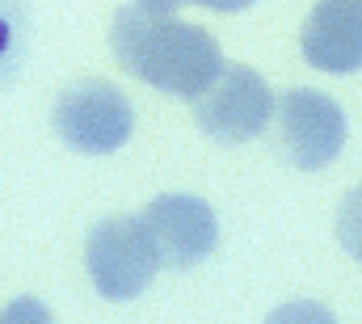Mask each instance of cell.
Returning <instances> with one entry per match:
<instances>
[{
    "label": "cell",
    "instance_id": "7a4b0ae2",
    "mask_svg": "<svg viewBox=\"0 0 362 324\" xmlns=\"http://www.w3.org/2000/svg\"><path fill=\"white\" fill-rule=\"evenodd\" d=\"M85 265L101 299L110 303L139 299L160 270V253L152 244L144 215H110L93 224L85 241Z\"/></svg>",
    "mask_w": 362,
    "mask_h": 324
},
{
    "label": "cell",
    "instance_id": "8992f818",
    "mask_svg": "<svg viewBox=\"0 0 362 324\" xmlns=\"http://www.w3.org/2000/svg\"><path fill=\"white\" fill-rule=\"evenodd\" d=\"M144 224H148L152 244L160 253V265H173V270L198 265L219 244L215 211L194 194H160L156 202H148Z\"/></svg>",
    "mask_w": 362,
    "mask_h": 324
},
{
    "label": "cell",
    "instance_id": "277c9868",
    "mask_svg": "<svg viewBox=\"0 0 362 324\" xmlns=\"http://www.w3.org/2000/svg\"><path fill=\"white\" fill-rule=\"evenodd\" d=\"M274 118V93L253 68L228 64L194 97V122L215 144H249Z\"/></svg>",
    "mask_w": 362,
    "mask_h": 324
},
{
    "label": "cell",
    "instance_id": "30bf717a",
    "mask_svg": "<svg viewBox=\"0 0 362 324\" xmlns=\"http://www.w3.org/2000/svg\"><path fill=\"white\" fill-rule=\"evenodd\" d=\"M165 4H198V8H215V13H240V8H249V4H257V0H165Z\"/></svg>",
    "mask_w": 362,
    "mask_h": 324
},
{
    "label": "cell",
    "instance_id": "3957f363",
    "mask_svg": "<svg viewBox=\"0 0 362 324\" xmlns=\"http://www.w3.org/2000/svg\"><path fill=\"white\" fill-rule=\"evenodd\" d=\"M55 135L81 156H110L135 131V110L127 93L110 81H76L55 101Z\"/></svg>",
    "mask_w": 362,
    "mask_h": 324
},
{
    "label": "cell",
    "instance_id": "52a82bcc",
    "mask_svg": "<svg viewBox=\"0 0 362 324\" xmlns=\"http://www.w3.org/2000/svg\"><path fill=\"white\" fill-rule=\"evenodd\" d=\"M299 51L316 72L350 76L362 68V0H316L303 30Z\"/></svg>",
    "mask_w": 362,
    "mask_h": 324
},
{
    "label": "cell",
    "instance_id": "5b68a950",
    "mask_svg": "<svg viewBox=\"0 0 362 324\" xmlns=\"http://www.w3.org/2000/svg\"><path fill=\"white\" fill-rule=\"evenodd\" d=\"M346 135H350L346 110L329 93L291 88L278 101V148L295 168L316 173V168L333 164L346 148Z\"/></svg>",
    "mask_w": 362,
    "mask_h": 324
},
{
    "label": "cell",
    "instance_id": "ba28073f",
    "mask_svg": "<svg viewBox=\"0 0 362 324\" xmlns=\"http://www.w3.org/2000/svg\"><path fill=\"white\" fill-rule=\"evenodd\" d=\"M21 30H25L21 0H0V81L8 76V68L21 51Z\"/></svg>",
    "mask_w": 362,
    "mask_h": 324
},
{
    "label": "cell",
    "instance_id": "6da1fadb",
    "mask_svg": "<svg viewBox=\"0 0 362 324\" xmlns=\"http://www.w3.org/2000/svg\"><path fill=\"white\" fill-rule=\"evenodd\" d=\"M110 51L127 76L181 101H194L223 68L219 42L202 25L181 21L177 8L165 0L122 4L110 25Z\"/></svg>",
    "mask_w": 362,
    "mask_h": 324
},
{
    "label": "cell",
    "instance_id": "9c48e42d",
    "mask_svg": "<svg viewBox=\"0 0 362 324\" xmlns=\"http://www.w3.org/2000/svg\"><path fill=\"white\" fill-rule=\"evenodd\" d=\"M337 241L354 261H362V185H354L337 207Z\"/></svg>",
    "mask_w": 362,
    "mask_h": 324
}]
</instances>
